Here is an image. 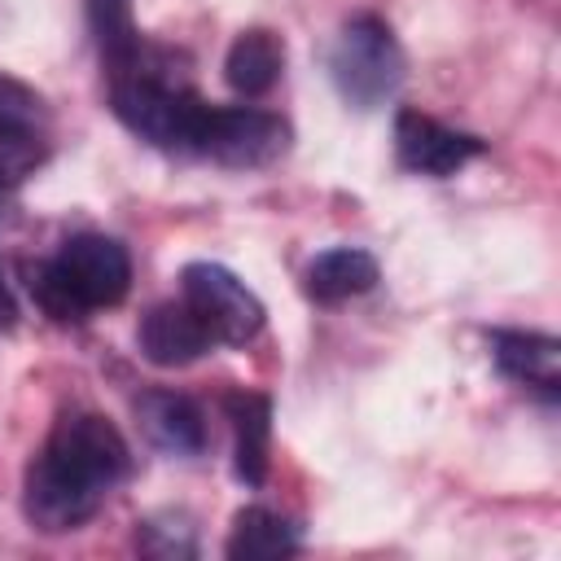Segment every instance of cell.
<instances>
[{
  "mask_svg": "<svg viewBox=\"0 0 561 561\" xmlns=\"http://www.w3.org/2000/svg\"><path fill=\"white\" fill-rule=\"evenodd\" d=\"M377 276H381V267H377V259L368 250H359V245H333V250H324V254H316L307 263L302 289H307L311 302L333 307V302H346V298L368 294L377 285Z\"/></svg>",
  "mask_w": 561,
  "mask_h": 561,
  "instance_id": "obj_12",
  "label": "cell"
},
{
  "mask_svg": "<svg viewBox=\"0 0 561 561\" xmlns=\"http://www.w3.org/2000/svg\"><path fill=\"white\" fill-rule=\"evenodd\" d=\"M61 280L70 285V294L96 311V307H114L127 298L131 289V254L123 241L105 237V232H79L66 237L61 250L53 254Z\"/></svg>",
  "mask_w": 561,
  "mask_h": 561,
  "instance_id": "obj_6",
  "label": "cell"
},
{
  "mask_svg": "<svg viewBox=\"0 0 561 561\" xmlns=\"http://www.w3.org/2000/svg\"><path fill=\"white\" fill-rule=\"evenodd\" d=\"M394 153H399V167L403 171H416V175H456L465 162L482 158L486 145L469 131H456L421 110H399L394 114Z\"/></svg>",
  "mask_w": 561,
  "mask_h": 561,
  "instance_id": "obj_7",
  "label": "cell"
},
{
  "mask_svg": "<svg viewBox=\"0 0 561 561\" xmlns=\"http://www.w3.org/2000/svg\"><path fill=\"white\" fill-rule=\"evenodd\" d=\"M202 96L180 79L171 57L153 44H140L123 66H110V110L114 118L158 145V149H188L193 127L202 118Z\"/></svg>",
  "mask_w": 561,
  "mask_h": 561,
  "instance_id": "obj_2",
  "label": "cell"
},
{
  "mask_svg": "<svg viewBox=\"0 0 561 561\" xmlns=\"http://www.w3.org/2000/svg\"><path fill=\"white\" fill-rule=\"evenodd\" d=\"M13 316H18V311H13V298H9V289H4V276H0V324L9 329V324H13Z\"/></svg>",
  "mask_w": 561,
  "mask_h": 561,
  "instance_id": "obj_20",
  "label": "cell"
},
{
  "mask_svg": "<svg viewBox=\"0 0 561 561\" xmlns=\"http://www.w3.org/2000/svg\"><path fill=\"white\" fill-rule=\"evenodd\" d=\"M88 26L105 57V66H123L145 39L131 18V0H88Z\"/></svg>",
  "mask_w": 561,
  "mask_h": 561,
  "instance_id": "obj_15",
  "label": "cell"
},
{
  "mask_svg": "<svg viewBox=\"0 0 561 561\" xmlns=\"http://www.w3.org/2000/svg\"><path fill=\"white\" fill-rule=\"evenodd\" d=\"M224 552L232 561H276V557L298 552V530L280 513H272L263 504H250V508H241L232 517Z\"/></svg>",
  "mask_w": 561,
  "mask_h": 561,
  "instance_id": "obj_14",
  "label": "cell"
},
{
  "mask_svg": "<svg viewBox=\"0 0 561 561\" xmlns=\"http://www.w3.org/2000/svg\"><path fill=\"white\" fill-rule=\"evenodd\" d=\"M136 342H140V355L158 368H184L193 359H202L215 337L210 329L197 320V311L188 302H158L140 316V329H136Z\"/></svg>",
  "mask_w": 561,
  "mask_h": 561,
  "instance_id": "obj_8",
  "label": "cell"
},
{
  "mask_svg": "<svg viewBox=\"0 0 561 561\" xmlns=\"http://www.w3.org/2000/svg\"><path fill=\"white\" fill-rule=\"evenodd\" d=\"M289 123L254 105H202L188 153H202L219 167H272L289 153Z\"/></svg>",
  "mask_w": 561,
  "mask_h": 561,
  "instance_id": "obj_4",
  "label": "cell"
},
{
  "mask_svg": "<svg viewBox=\"0 0 561 561\" xmlns=\"http://www.w3.org/2000/svg\"><path fill=\"white\" fill-rule=\"evenodd\" d=\"M491 355L504 377L517 386H535L548 399L561 386V342L548 333H526V329H495L491 333Z\"/></svg>",
  "mask_w": 561,
  "mask_h": 561,
  "instance_id": "obj_10",
  "label": "cell"
},
{
  "mask_svg": "<svg viewBox=\"0 0 561 561\" xmlns=\"http://www.w3.org/2000/svg\"><path fill=\"white\" fill-rule=\"evenodd\" d=\"M285 70V39L267 26H245L224 57V79L237 96H263Z\"/></svg>",
  "mask_w": 561,
  "mask_h": 561,
  "instance_id": "obj_13",
  "label": "cell"
},
{
  "mask_svg": "<svg viewBox=\"0 0 561 561\" xmlns=\"http://www.w3.org/2000/svg\"><path fill=\"white\" fill-rule=\"evenodd\" d=\"M237 447H232V469L245 486H263L267 478V447H272V399L259 390H232L224 399Z\"/></svg>",
  "mask_w": 561,
  "mask_h": 561,
  "instance_id": "obj_11",
  "label": "cell"
},
{
  "mask_svg": "<svg viewBox=\"0 0 561 561\" xmlns=\"http://www.w3.org/2000/svg\"><path fill=\"white\" fill-rule=\"evenodd\" d=\"M136 548L149 557H193L197 539H193V526H184V522H140Z\"/></svg>",
  "mask_w": 561,
  "mask_h": 561,
  "instance_id": "obj_18",
  "label": "cell"
},
{
  "mask_svg": "<svg viewBox=\"0 0 561 561\" xmlns=\"http://www.w3.org/2000/svg\"><path fill=\"white\" fill-rule=\"evenodd\" d=\"M0 118L4 123H22V127H35L44 118V96L31 83H22V79H13V75L0 70Z\"/></svg>",
  "mask_w": 561,
  "mask_h": 561,
  "instance_id": "obj_19",
  "label": "cell"
},
{
  "mask_svg": "<svg viewBox=\"0 0 561 561\" xmlns=\"http://www.w3.org/2000/svg\"><path fill=\"white\" fill-rule=\"evenodd\" d=\"M26 289H31L35 307H39L53 324H83V320H88V307L70 294V285L61 280V272H57L53 259L26 263Z\"/></svg>",
  "mask_w": 561,
  "mask_h": 561,
  "instance_id": "obj_16",
  "label": "cell"
},
{
  "mask_svg": "<svg viewBox=\"0 0 561 561\" xmlns=\"http://www.w3.org/2000/svg\"><path fill=\"white\" fill-rule=\"evenodd\" d=\"M136 421L145 430V438L167 451V456H202L210 434H206V412L197 408V399L180 394V390H145L136 399Z\"/></svg>",
  "mask_w": 561,
  "mask_h": 561,
  "instance_id": "obj_9",
  "label": "cell"
},
{
  "mask_svg": "<svg viewBox=\"0 0 561 561\" xmlns=\"http://www.w3.org/2000/svg\"><path fill=\"white\" fill-rule=\"evenodd\" d=\"M180 289H184V302L197 311V320L210 329V337L224 346H245L267 324V307L259 302V294L224 263H206V259L184 263Z\"/></svg>",
  "mask_w": 561,
  "mask_h": 561,
  "instance_id": "obj_5",
  "label": "cell"
},
{
  "mask_svg": "<svg viewBox=\"0 0 561 561\" xmlns=\"http://www.w3.org/2000/svg\"><path fill=\"white\" fill-rule=\"evenodd\" d=\"M329 75H333V88L342 92V101L355 110H373V105L390 101L394 88L403 83V48H399L390 22L377 13L351 18L329 48Z\"/></svg>",
  "mask_w": 561,
  "mask_h": 561,
  "instance_id": "obj_3",
  "label": "cell"
},
{
  "mask_svg": "<svg viewBox=\"0 0 561 561\" xmlns=\"http://www.w3.org/2000/svg\"><path fill=\"white\" fill-rule=\"evenodd\" d=\"M44 158H48V145L35 127L0 118V188H13L26 175H35L44 167Z\"/></svg>",
  "mask_w": 561,
  "mask_h": 561,
  "instance_id": "obj_17",
  "label": "cell"
},
{
  "mask_svg": "<svg viewBox=\"0 0 561 561\" xmlns=\"http://www.w3.org/2000/svg\"><path fill=\"white\" fill-rule=\"evenodd\" d=\"M131 473V447L114 421L88 408H70L53 421L48 443L26 465L22 508L35 530L61 535L83 526L105 495Z\"/></svg>",
  "mask_w": 561,
  "mask_h": 561,
  "instance_id": "obj_1",
  "label": "cell"
}]
</instances>
